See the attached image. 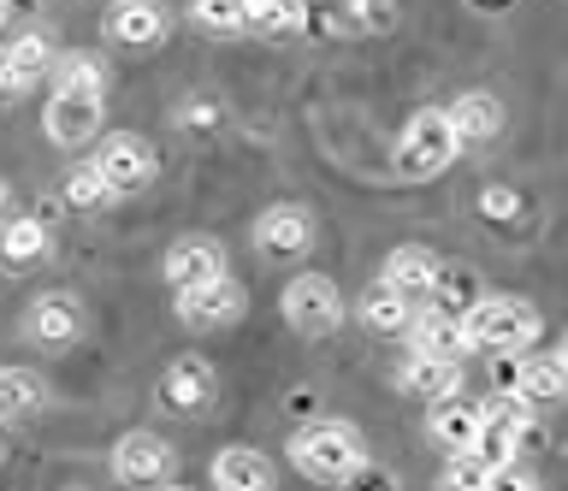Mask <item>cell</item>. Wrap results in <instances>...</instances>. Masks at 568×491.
<instances>
[{
  "label": "cell",
  "instance_id": "6da1fadb",
  "mask_svg": "<svg viewBox=\"0 0 568 491\" xmlns=\"http://www.w3.org/2000/svg\"><path fill=\"white\" fill-rule=\"evenodd\" d=\"M362 462H367V438L344 420H308L291 438V468L314 485H344Z\"/></svg>",
  "mask_w": 568,
  "mask_h": 491
},
{
  "label": "cell",
  "instance_id": "7a4b0ae2",
  "mask_svg": "<svg viewBox=\"0 0 568 491\" xmlns=\"http://www.w3.org/2000/svg\"><path fill=\"white\" fill-rule=\"evenodd\" d=\"M456 154H462V143L450 131V113H444V108H420V113H408V125L397 131L390 166H397L403 184H426V178H438V172H450Z\"/></svg>",
  "mask_w": 568,
  "mask_h": 491
},
{
  "label": "cell",
  "instance_id": "3957f363",
  "mask_svg": "<svg viewBox=\"0 0 568 491\" xmlns=\"http://www.w3.org/2000/svg\"><path fill=\"white\" fill-rule=\"evenodd\" d=\"M462 331H468V349L515 356L539 338V308L521 303V296H479L474 308H462Z\"/></svg>",
  "mask_w": 568,
  "mask_h": 491
},
{
  "label": "cell",
  "instance_id": "277c9868",
  "mask_svg": "<svg viewBox=\"0 0 568 491\" xmlns=\"http://www.w3.org/2000/svg\"><path fill=\"white\" fill-rule=\"evenodd\" d=\"M278 314L291 331H302V338H332V331L344 326V290H337L326 273H296L291 285L278 290Z\"/></svg>",
  "mask_w": 568,
  "mask_h": 491
},
{
  "label": "cell",
  "instance_id": "5b68a950",
  "mask_svg": "<svg viewBox=\"0 0 568 491\" xmlns=\"http://www.w3.org/2000/svg\"><path fill=\"white\" fill-rule=\"evenodd\" d=\"M95 178L113 190V196H136V190H149L154 184V172H160V154L142 143V136H106V143L95 149Z\"/></svg>",
  "mask_w": 568,
  "mask_h": 491
},
{
  "label": "cell",
  "instance_id": "8992f818",
  "mask_svg": "<svg viewBox=\"0 0 568 491\" xmlns=\"http://www.w3.org/2000/svg\"><path fill=\"white\" fill-rule=\"evenodd\" d=\"M248 237H255V249L266 260H302L314 249V214L302 202H273V207H261V214H255Z\"/></svg>",
  "mask_w": 568,
  "mask_h": 491
},
{
  "label": "cell",
  "instance_id": "52a82bcc",
  "mask_svg": "<svg viewBox=\"0 0 568 491\" xmlns=\"http://www.w3.org/2000/svg\"><path fill=\"white\" fill-rule=\"evenodd\" d=\"M172 468H178V450H172L160 432H149V427L124 432L119 444H113V480H119V485L149 491V485H160V480H172Z\"/></svg>",
  "mask_w": 568,
  "mask_h": 491
},
{
  "label": "cell",
  "instance_id": "ba28073f",
  "mask_svg": "<svg viewBox=\"0 0 568 491\" xmlns=\"http://www.w3.org/2000/svg\"><path fill=\"white\" fill-rule=\"evenodd\" d=\"M172 296H178V320L190 331H220L231 320H243V308H248V290L231 273L207 278V285H190V290H172Z\"/></svg>",
  "mask_w": 568,
  "mask_h": 491
},
{
  "label": "cell",
  "instance_id": "9c48e42d",
  "mask_svg": "<svg viewBox=\"0 0 568 491\" xmlns=\"http://www.w3.org/2000/svg\"><path fill=\"white\" fill-rule=\"evenodd\" d=\"M213 397H220V374L202 356H178L166 374H160V402L172 415H207Z\"/></svg>",
  "mask_w": 568,
  "mask_h": 491
},
{
  "label": "cell",
  "instance_id": "30bf717a",
  "mask_svg": "<svg viewBox=\"0 0 568 491\" xmlns=\"http://www.w3.org/2000/svg\"><path fill=\"white\" fill-rule=\"evenodd\" d=\"M101 119H106V101H95V95H48L42 131L53 149H83L101 136Z\"/></svg>",
  "mask_w": 568,
  "mask_h": 491
},
{
  "label": "cell",
  "instance_id": "8fae6325",
  "mask_svg": "<svg viewBox=\"0 0 568 491\" xmlns=\"http://www.w3.org/2000/svg\"><path fill=\"white\" fill-rule=\"evenodd\" d=\"M160 278L172 290L207 285V278H225V243L220 237H178L166 255H160Z\"/></svg>",
  "mask_w": 568,
  "mask_h": 491
},
{
  "label": "cell",
  "instance_id": "7c38bea8",
  "mask_svg": "<svg viewBox=\"0 0 568 491\" xmlns=\"http://www.w3.org/2000/svg\"><path fill=\"white\" fill-rule=\"evenodd\" d=\"M408 356H438V361H462L468 356V331H462V314L450 308H415V320H408Z\"/></svg>",
  "mask_w": 568,
  "mask_h": 491
},
{
  "label": "cell",
  "instance_id": "4fadbf2b",
  "mask_svg": "<svg viewBox=\"0 0 568 491\" xmlns=\"http://www.w3.org/2000/svg\"><path fill=\"white\" fill-rule=\"evenodd\" d=\"M24 326H30L36 344L65 349V344L83 338V303H78V296H65V290H48V296H36V303H30Z\"/></svg>",
  "mask_w": 568,
  "mask_h": 491
},
{
  "label": "cell",
  "instance_id": "5bb4252c",
  "mask_svg": "<svg viewBox=\"0 0 568 491\" xmlns=\"http://www.w3.org/2000/svg\"><path fill=\"white\" fill-rule=\"evenodd\" d=\"M444 260L426 249V243H397V249L385 255V273H379V285H390L397 296H408V303H426L433 296V278H438Z\"/></svg>",
  "mask_w": 568,
  "mask_h": 491
},
{
  "label": "cell",
  "instance_id": "9a60e30c",
  "mask_svg": "<svg viewBox=\"0 0 568 491\" xmlns=\"http://www.w3.org/2000/svg\"><path fill=\"white\" fill-rule=\"evenodd\" d=\"M444 113H450V131H456L462 149H486V143H497V131H504V101H497L491 90L456 95Z\"/></svg>",
  "mask_w": 568,
  "mask_h": 491
},
{
  "label": "cell",
  "instance_id": "2e32d148",
  "mask_svg": "<svg viewBox=\"0 0 568 491\" xmlns=\"http://www.w3.org/2000/svg\"><path fill=\"white\" fill-rule=\"evenodd\" d=\"M278 473H273V456L255 450V444H225L213 456V491H273Z\"/></svg>",
  "mask_w": 568,
  "mask_h": 491
},
{
  "label": "cell",
  "instance_id": "e0dca14e",
  "mask_svg": "<svg viewBox=\"0 0 568 491\" xmlns=\"http://www.w3.org/2000/svg\"><path fill=\"white\" fill-rule=\"evenodd\" d=\"M106 37L119 48H160L166 42V7L160 0H119L106 12Z\"/></svg>",
  "mask_w": 568,
  "mask_h": 491
},
{
  "label": "cell",
  "instance_id": "ac0fdd59",
  "mask_svg": "<svg viewBox=\"0 0 568 491\" xmlns=\"http://www.w3.org/2000/svg\"><path fill=\"white\" fill-rule=\"evenodd\" d=\"M48 249H53V232L42 219H30V214L0 219V273H30Z\"/></svg>",
  "mask_w": 568,
  "mask_h": 491
},
{
  "label": "cell",
  "instance_id": "d6986e66",
  "mask_svg": "<svg viewBox=\"0 0 568 491\" xmlns=\"http://www.w3.org/2000/svg\"><path fill=\"white\" fill-rule=\"evenodd\" d=\"M426 409H433V415H426V438H433V444L438 450H468L474 444V432H479V402H468V397H444V402H426Z\"/></svg>",
  "mask_w": 568,
  "mask_h": 491
},
{
  "label": "cell",
  "instance_id": "ffe728a7",
  "mask_svg": "<svg viewBox=\"0 0 568 491\" xmlns=\"http://www.w3.org/2000/svg\"><path fill=\"white\" fill-rule=\"evenodd\" d=\"M397 385L420 402H444L462 391V361H438V356H408L397 367Z\"/></svg>",
  "mask_w": 568,
  "mask_h": 491
},
{
  "label": "cell",
  "instance_id": "44dd1931",
  "mask_svg": "<svg viewBox=\"0 0 568 491\" xmlns=\"http://www.w3.org/2000/svg\"><path fill=\"white\" fill-rule=\"evenodd\" d=\"M48 409V379L30 374V367H0V420L18 427V420H36Z\"/></svg>",
  "mask_w": 568,
  "mask_h": 491
},
{
  "label": "cell",
  "instance_id": "7402d4cb",
  "mask_svg": "<svg viewBox=\"0 0 568 491\" xmlns=\"http://www.w3.org/2000/svg\"><path fill=\"white\" fill-rule=\"evenodd\" d=\"M420 303H408V296H397L390 285H367L362 296V326L373 331V338H403L408 320H415Z\"/></svg>",
  "mask_w": 568,
  "mask_h": 491
},
{
  "label": "cell",
  "instance_id": "603a6c76",
  "mask_svg": "<svg viewBox=\"0 0 568 491\" xmlns=\"http://www.w3.org/2000/svg\"><path fill=\"white\" fill-rule=\"evenodd\" d=\"M48 78H53V95H95V101H106V65H101L95 54H65V60H53Z\"/></svg>",
  "mask_w": 568,
  "mask_h": 491
},
{
  "label": "cell",
  "instance_id": "cb8c5ba5",
  "mask_svg": "<svg viewBox=\"0 0 568 491\" xmlns=\"http://www.w3.org/2000/svg\"><path fill=\"white\" fill-rule=\"evenodd\" d=\"M0 60H7L18 78L42 83V78H48V65H53V42L42 37V30H18V37L0 42Z\"/></svg>",
  "mask_w": 568,
  "mask_h": 491
},
{
  "label": "cell",
  "instance_id": "d4e9b609",
  "mask_svg": "<svg viewBox=\"0 0 568 491\" xmlns=\"http://www.w3.org/2000/svg\"><path fill=\"white\" fill-rule=\"evenodd\" d=\"M326 19L344 24L349 37H373V30H385L390 19H397V0H332Z\"/></svg>",
  "mask_w": 568,
  "mask_h": 491
},
{
  "label": "cell",
  "instance_id": "484cf974",
  "mask_svg": "<svg viewBox=\"0 0 568 491\" xmlns=\"http://www.w3.org/2000/svg\"><path fill=\"white\" fill-rule=\"evenodd\" d=\"M521 397L527 402H557L562 397V349H545V356L521 361Z\"/></svg>",
  "mask_w": 568,
  "mask_h": 491
},
{
  "label": "cell",
  "instance_id": "4316f807",
  "mask_svg": "<svg viewBox=\"0 0 568 491\" xmlns=\"http://www.w3.org/2000/svg\"><path fill=\"white\" fill-rule=\"evenodd\" d=\"M308 24V0H248V30H266V37H291V30Z\"/></svg>",
  "mask_w": 568,
  "mask_h": 491
},
{
  "label": "cell",
  "instance_id": "83f0119b",
  "mask_svg": "<svg viewBox=\"0 0 568 491\" xmlns=\"http://www.w3.org/2000/svg\"><path fill=\"white\" fill-rule=\"evenodd\" d=\"M190 19L207 37H237L248 30V0H190Z\"/></svg>",
  "mask_w": 568,
  "mask_h": 491
},
{
  "label": "cell",
  "instance_id": "f1b7e54d",
  "mask_svg": "<svg viewBox=\"0 0 568 491\" xmlns=\"http://www.w3.org/2000/svg\"><path fill=\"white\" fill-rule=\"evenodd\" d=\"M65 202L89 214V207H106V202H113V190L95 178V166H71V172H65Z\"/></svg>",
  "mask_w": 568,
  "mask_h": 491
},
{
  "label": "cell",
  "instance_id": "f546056e",
  "mask_svg": "<svg viewBox=\"0 0 568 491\" xmlns=\"http://www.w3.org/2000/svg\"><path fill=\"white\" fill-rule=\"evenodd\" d=\"M479 485H486V462L474 450H456L450 468H444V491H479Z\"/></svg>",
  "mask_w": 568,
  "mask_h": 491
},
{
  "label": "cell",
  "instance_id": "4dcf8cb0",
  "mask_svg": "<svg viewBox=\"0 0 568 491\" xmlns=\"http://www.w3.org/2000/svg\"><path fill=\"white\" fill-rule=\"evenodd\" d=\"M479 491H539V480H532V468L504 462V468H486V485Z\"/></svg>",
  "mask_w": 568,
  "mask_h": 491
},
{
  "label": "cell",
  "instance_id": "1f68e13d",
  "mask_svg": "<svg viewBox=\"0 0 568 491\" xmlns=\"http://www.w3.org/2000/svg\"><path fill=\"white\" fill-rule=\"evenodd\" d=\"M344 491H403V485H397V473H385V468L362 462V468H355L349 480H344Z\"/></svg>",
  "mask_w": 568,
  "mask_h": 491
},
{
  "label": "cell",
  "instance_id": "d6a6232c",
  "mask_svg": "<svg viewBox=\"0 0 568 491\" xmlns=\"http://www.w3.org/2000/svg\"><path fill=\"white\" fill-rule=\"evenodd\" d=\"M18 95H30V78H18L7 60H0V101H18Z\"/></svg>",
  "mask_w": 568,
  "mask_h": 491
},
{
  "label": "cell",
  "instance_id": "836d02e7",
  "mask_svg": "<svg viewBox=\"0 0 568 491\" xmlns=\"http://www.w3.org/2000/svg\"><path fill=\"white\" fill-rule=\"evenodd\" d=\"M479 207H486V214H497V219H509V214H515V207H521V202H515L509 190H486V196H479Z\"/></svg>",
  "mask_w": 568,
  "mask_h": 491
},
{
  "label": "cell",
  "instance_id": "e575fe53",
  "mask_svg": "<svg viewBox=\"0 0 568 491\" xmlns=\"http://www.w3.org/2000/svg\"><path fill=\"white\" fill-rule=\"evenodd\" d=\"M149 491H195V485H172V480H160V485H149Z\"/></svg>",
  "mask_w": 568,
  "mask_h": 491
},
{
  "label": "cell",
  "instance_id": "d590c367",
  "mask_svg": "<svg viewBox=\"0 0 568 491\" xmlns=\"http://www.w3.org/2000/svg\"><path fill=\"white\" fill-rule=\"evenodd\" d=\"M0 456H7V432H0Z\"/></svg>",
  "mask_w": 568,
  "mask_h": 491
},
{
  "label": "cell",
  "instance_id": "8d00e7d4",
  "mask_svg": "<svg viewBox=\"0 0 568 491\" xmlns=\"http://www.w3.org/2000/svg\"><path fill=\"white\" fill-rule=\"evenodd\" d=\"M0 19H7V0H0Z\"/></svg>",
  "mask_w": 568,
  "mask_h": 491
},
{
  "label": "cell",
  "instance_id": "74e56055",
  "mask_svg": "<svg viewBox=\"0 0 568 491\" xmlns=\"http://www.w3.org/2000/svg\"><path fill=\"white\" fill-rule=\"evenodd\" d=\"M71 491H89V485H71Z\"/></svg>",
  "mask_w": 568,
  "mask_h": 491
}]
</instances>
